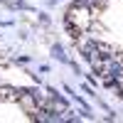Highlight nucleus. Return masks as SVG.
<instances>
[{"label":"nucleus","mask_w":123,"mask_h":123,"mask_svg":"<svg viewBox=\"0 0 123 123\" xmlns=\"http://www.w3.org/2000/svg\"><path fill=\"white\" fill-rule=\"evenodd\" d=\"M67 25L74 30V32H84V30L91 25V10L86 3H81V5H74L67 12Z\"/></svg>","instance_id":"obj_1"}]
</instances>
